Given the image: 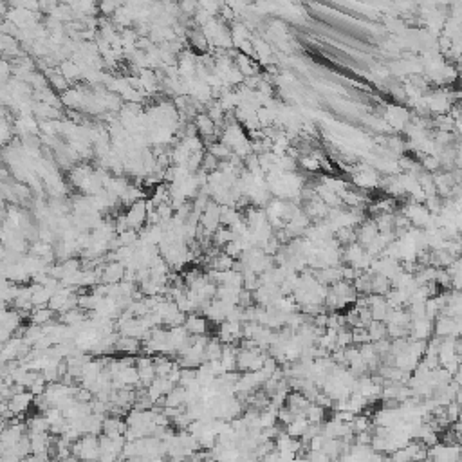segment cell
I'll return each mask as SVG.
<instances>
[{"label":"cell","mask_w":462,"mask_h":462,"mask_svg":"<svg viewBox=\"0 0 462 462\" xmlns=\"http://www.w3.org/2000/svg\"><path fill=\"white\" fill-rule=\"evenodd\" d=\"M116 350L118 352H125L128 356H136L143 350L141 347V340L139 338H134V336H119L118 341H116Z\"/></svg>","instance_id":"cell-4"},{"label":"cell","mask_w":462,"mask_h":462,"mask_svg":"<svg viewBox=\"0 0 462 462\" xmlns=\"http://www.w3.org/2000/svg\"><path fill=\"white\" fill-rule=\"evenodd\" d=\"M184 327L188 329L190 334L203 336V334H206V330H208V318L201 316V314H197V312H192L190 316H186Z\"/></svg>","instance_id":"cell-5"},{"label":"cell","mask_w":462,"mask_h":462,"mask_svg":"<svg viewBox=\"0 0 462 462\" xmlns=\"http://www.w3.org/2000/svg\"><path fill=\"white\" fill-rule=\"evenodd\" d=\"M125 273H127V265L119 262V260H112L103 267V274H101V280L105 283H118L125 278Z\"/></svg>","instance_id":"cell-2"},{"label":"cell","mask_w":462,"mask_h":462,"mask_svg":"<svg viewBox=\"0 0 462 462\" xmlns=\"http://www.w3.org/2000/svg\"><path fill=\"white\" fill-rule=\"evenodd\" d=\"M358 233V242L361 245L367 247L368 244H372L376 240V236L379 235V230H377L376 221H363L359 224V230L356 231Z\"/></svg>","instance_id":"cell-3"},{"label":"cell","mask_w":462,"mask_h":462,"mask_svg":"<svg viewBox=\"0 0 462 462\" xmlns=\"http://www.w3.org/2000/svg\"><path fill=\"white\" fill-rule=\"evenodd\" d=\"M305 417L309 423H314V425H321L325 421V406L321 405H309V408L305 410Z\"/></svg>","instance_id":"cell-10"},{"label":"cell","mask_w":462,"mask_h":462,"mask_svg":"<svg viewBox=\"0 0 462 462\" xmlns=\"http://www.w3.org/2000/svg\"><path fill=\"white\" fill-rule=\"evenodd\" d=\"M61 74L71 81L72 78H78V76H80V67L76 65V63H72V61H65V63L61 65Z\"/></svg>","instance_id":"cell-14"},{"label":"cell","mask_w":462,"mask_h":462,"mask_svg":"<svg viewBox=\"0 0 462 462\" xmlns=\"http://www.w3.org/2000/svg\"><path fill=\"white\" fill-rule=\"evenodd\" d=\"M307 426H309V421H307L305 415H296V419L292 421L285 430H287V434H291L292 437L300 439L303 435V432L307 430Z\"/></svg>","instance_id":"cell-11"},{"label":"cell","mask_w":462,"mask_h":462,"mask_svg":"<svg viewBox=\"0 0 462 462\" xmlns=\"http://www.w3.org/2000/svg\"><path fill=\"white\" fill-rule=\"evenodd\" d=\"M54 312L51 307H36L33 312H31V323H36V325H45V323H51L52 318H54Z\"/></svg>","instance_id":"cell-7"},{"label":"cell","mask_w":462,"mask_h":462,"mask_svg":"<svg viewBox=\"0 0 462 462\" xmlns=\"http://www.w3.org/2000/svg\"><path fill=\"white\" fill-rule=\"evenodd\" d=\"M352 425V430L356 434L359 432H365V430H370V421H368L367 415H359V417H354V421L350 423Z\"/></svg>","instance_id":"cell-15"},{"label":"cell","mask_w":462,"mask_h":462,"mask_svg":"<svg viewBox=\"0 0 462 462\" xmlns=\"http://www.w3.org/2000/svg\"><path fill=\"white\" fill-rule=\"evenodd\" d=\"M9 401V408L13 410L14 415H24L25 412L29 410V406L33 405L34 401V394L31 390L29 392H16V394H13V397L11 399H7Z\"/></svg>","instance_id":"cell-1"},{"label":"cell","mask_w":462,"mask_h":462,"mask_svg":"<svg viewBox=\"0 0 462 462\" xmlns=\"http://www.w3.org/2000/svg\"><path fill=\"white\" fill-rule=\"evenodd\" d=\"M367 329H368V334H370V340L372 341H379V340H383V338H388L387 321L372 320V323H370Z\"/></svg>","instance_id":"cell-9"},{"label":"cell","mask_w":462,"mask_h":462,"mask_svg":"<svg viewBox=\"0 0 462 462\" xmlns=\"http://www.w3.org/2000/svg\"><path fill=\"white\" fill-rule=\"evenodd\" d=\"M350 345H354V340H352V329H347V327H341V329H338V338H336V349H347V347H350Z\"/></svg>","instance_id":"cell-12"},{"label":"cell","mask_w":462,"mask_h":462,"mask_svg":"<svg viewBox=\"0 0 462 462\" xmlns=\"http://www.w3.org/2000/svg\"><path fill=\"white\" fill-rule=\"evenodd\" d=\"M423 166H425L428 172H434L441 166V159H437L435 156H426L425 159H423Z\"/></svg>","instance_id":"cell-16"},{"label":"cell","mask_w":462,"mask_h":462,"mask_svg":"<svg viewBox=\"0 0 462 462\" xmlns=\"http://www.w3.org/2000/svg\"><path fill=\"white\" fill-rule=\"evenodd\" d=\"M128 423H123L118 415L116 417H105L103 419V434L109 437H118V435H125L127 432Z\"/></svg>","instance_id":"cell-6"},{"label":"cell","mask_w":462,"mask_h":462,"mask_svg":"<svg viewBox=\"0 0 462 462\" xmlns=\"http://www.w3.org/2000/svg\"><path fill=\"white\" fill-rule=\"evenodd\" d=\"M352 340H354V345H363V343H370V341H372L367 327H352Z\"/></svg>","instance_id":"cell-13"},{"label":"cell","mask_w":462,"mask_h":462,"mask_svg":"<svg viewBox=\"0 0 462 462\" xmlns=\"http://www.w3.org/2000/svg\"><path fill=\"white\" fill-rule=\"evenodd\" d=\"M195 127H197L199 134H203V137L215 134V121L208 114H199L197 119H195Z\"/></svg>","instance_id":"cell-8"}]
</instances>
